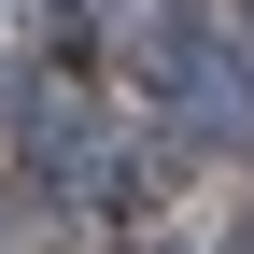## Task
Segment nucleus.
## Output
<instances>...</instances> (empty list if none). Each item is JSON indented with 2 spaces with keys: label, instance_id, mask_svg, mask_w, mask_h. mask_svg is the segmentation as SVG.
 <instances>
[{
  "label": "nucleus",
  "instance_id": "1",
  "mask_svg": "<svg viewBox=\"0 0 254 254\" xmlns=\"http://www.w3.org/2000/svg\"><path fill=\"white\" fill-rule=\"evenodd\" d=\"M240 254H254V240H240Z\"/></svg>",
  "mask_w": 254,
  "mask_h": 254
}]
</instances>
